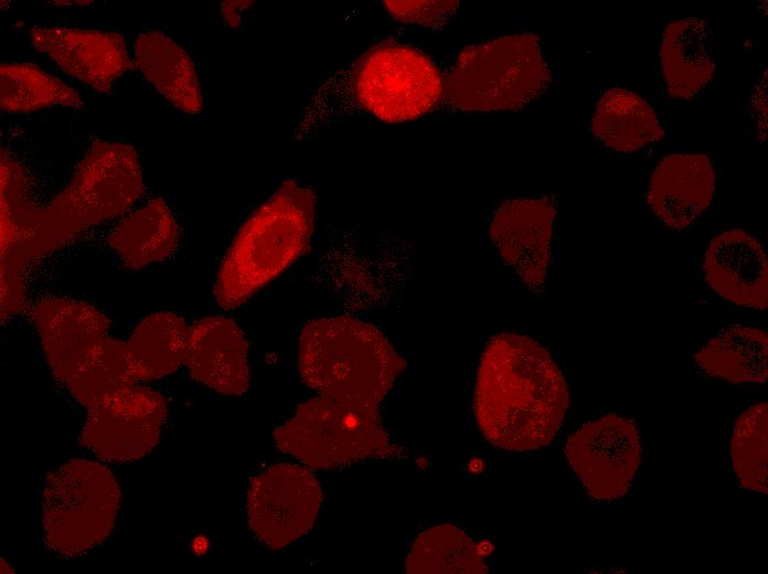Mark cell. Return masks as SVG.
Instances as JSON below:
<instances>
[{"label":"cell","mask_w":768,"mask_h":574,"mask_svg":"<svg viewBox=\"0 0 768 574\" xmlns=\"http://www.w3.org/2000/svg\"><path fill=\"white\" fill-rule=\"evenodd\" d=\"M766 83L765 72L758 79V84L755 86L749 102L750 117L761 139H765L767 129Z\"/></svg>","instance_id":"f1b7e54d"},{"label":"cell","mask_w":768,"mask_h":574,"mask_svg":"<svg viewBox=\"0 0 768 574\" xmlns=\"http://www.w3.org/2000/svg\"><path fill=\"white\" fill-rule=\"evenodd\" d=\"M194 553L202 554L207 549V540L204 536H198L192 542Z\"/></svg>","instance_id":"4dcf8cb0"},{"label":"cell","mask_w":768,"mask_h":574,"mask_svg":"<svg viewBox=\"0 0 768 574\" xmlns=\"http://www.w3.org/2000/svg\"><path fill=\"white\" fill-rule=\"evenodd\" d=\"M482 466H483V465H482V461H481L480 459L473 458V459L470 461L469 468H470V470L473 471V472H479V471L482 469Z\"/></svg>","instance_id":"1f68e13d"},{"label":"cell","mask_w":768,"mask_h":574,"mask_svg":"<svg viewBox=\"0 0 768 574\" xmlns=\"http://www.w3.org/2000/svg\"><path fill=\"white\" fill-rule=\"evenodd\" d=\"M137 376L126 343L109 338L67 383L71 395L88 411L135 386Z\"/></svg>","instance_id":"484cf974"},{"label":"cell","mask_w":768,"mask_h":574,"mask_svg":"<svg viewBox=\"0 0 768 574\" xmlns=\"http://www.w3.org/2000/svg\"><path fill=\"white\" fill-rule=\"evenodd\" d=\"M166 413L162 395L132 386L88 411L81 443L104 461L138 460L157 445Z\"/></svg>","instance_id":"8fae6325"},{"label":"cell","mask_w":768,"mask_h":574,"mask_svg":"<svg viewBox=\"0 0 768 574\" xmlns=\"http://www.w3.org/2000/svg\"><path fill=\"white\" fill-rule=\"evenodd\" d=\"M703 268L708 285L721 297L739 306L767 307V256L761 244L745 231L734 228L714 237Z\"/></svg>","instance_id":"e0dca14e"},{"label":"cell","mask_w":768,"mask_h":574,"mask_svg":"<svg viewBox=\"0 0 768 574\" xmlns=\"http://www.w3.org/2000/svg\"><path fill=\"white\" fill-rule=\"evenodd\" d=\"M135 63L145 77L178 109L196 115L203 97L189 54L158 30L141 32L135 41Z\"/></svg>","instance_id":"d6986e66"},{"label":"cell","mask_w":768,"mask_h":574,"mask_svg":"<svg viewBox=\"0 0 768 574\" xmlns=\"http://www.w3.org/2000/svg\"><path fill=\"white\" fill-rule=\"evenodd\" d=\"M733 471L746 490L767 492V404L744 412L732 436Z\"/></svg>","instance_id":"4316f807"},{"label":"cell","mask_w":768,"mask_h":574,"mask_svg":"<svg viewBox=\"0 0 768 574\" xmlns=\"http://www.w3.org/2000/svg\"><path fill=\"white\" fill-rule=\"evenodd\" d=\"M565 454L594 499L616 500L628 491L641 464L640 433L632 421L608 414L573 433Z\"/></svg>","instance_id":"9c48e42d"},{"label":"cell","mask_w":768,"mask_h":574,"mask_svg":"<svg viewBox=\"0 0 768 574\" xmlns=\"http://www.w3.org/2000/svg\"><path fill=\"white\" fill-rule=\"evenodd\" d=\"M250 1H226L222 4V13L230 25L236 26L239 23L241 12L247 8Z\"/></svg>","instance_id":"f546056e"},{"label":"cell","mask_w":768,"mask_h":574,"mask_svg":"<svg viewBox=\"0 0 768 574\" xmlns=\"http://www.w3.org/2000/svg\"><path fill=\"white\" fill-rule=\"evenodd\" d=\"M407 573H487L478 545L450 524L430 528L418 535L406 559Z\"/></svg>","instance_id":"cb8c5ba5"},{"label":"cell","mask_w":768,"mask_h":574,"mask_svg":"<svg viewBox=\"0 0 768 574\" xmlns=\"http://www.w3.org/2000/svg\"><path fill=\"white\" fill-rule=\"evenodd\" d=\"M189 328L178 315L152 312L143 318L126 342L137 379L153 380L173 373L184 363Z\"/></svg>","instance_id":"603a6c76"},{"label":"cell","mask_w":768,"mask_h":574,"mask_svg":"<svg viewBox=\"0 0 768 574\" xmlns=\"http://www.w3.org/2000/svg\"><path fill=\"white\" fill-rule=\"evenodd\" d=\"M316 201L312 189L287 180L252 213L217 273L214 296L221 308L239 306L307 252Z\"/></svg>","instance_id":"3957f363"},{"label":"cell","mask_w":768,"mask_h":574,"mask_svg":"<svg viewBox=\"0 0 768 574\" xmlns=\"http://www.w3.org/2000/svg\"><path fill=\"white\" fill-rule=\"evenodd\" d=\"M555 215V205L546 198L515 199L500 205L490 224L498 253L535 294L545 286Z\"/></svg>","instance_id":"4fadbf2b"},{"label":"cell","mask_w":768,"mask_h":574,"mask_svg":"<svg viewBox=\"0 0 768 574\" xmlns=\"http://www.w3.org/2000/svg\"><path fill=\"white\" fill-rule=\"evenodd\" d=\"M0 104L8 113H29L50 106L79 108L78 93L57 77L28 63L0 67Z\"/></svg>","instance_id":"d4e9b609"},{"label":"cell","mask_w":768,"mask_h":574,"mask_svg":"<svg viewBox=\"0 0 768 574\" xmlns=\"http://www.w3.org/2000/svg\"><path fill=\"white\" fill-rule=\"evenodd\" d=\"M247 341L239 327L221 316L189 328L184 364L193 379L224 395H241L249 386Z\"/></svg>","instance_id":"2e32d148"},{"label":"cell","mask_w":768,"mask_h":574,"mask_svg":"<svg viewBox=\"0 0 768 574\" xmlns=\"http://www.w3.org/2000/svg\"><path fill=\"white\" fill-rule=\"evenodd\" d=\"M568 406V389L551 354L533 339L501 333L487 344L474 391L483 436L506 450L550 444Z\"/></svg>","instance_id":"7a4b0ae2"},{"label":"cell","mask_w":768,"mask_h":574,"mask_svg":"<svg viewBox=\"0 0 768 574\" xmlns=\"http://www.w3.org/2000/svg\"><path fill=\"white\" fill-rule=\"evenodd\" d=\"M33 46L58 67L100 93H109L114 82L134 68L121 34L72 28H33Z\"/></svg>","instance_id":"5bb4252c"},{"label":"cell","mask_w":768,"mask_h":574,"mask_svg":"<svg viewBox=\"0 0 768 574\" xmlns=\"http://www.w3.org/2000/svg\"><path fill=\"white\" fill-rule=\"evenodd\" d=\"M590 130L600 145L619 153L642 150L664 136L655 109L636 93L621 88L607 89L599 96Z\"/></svg>","instance_id":"ffe728a7"},{"label":"cell","mask_w":768,"mask_h":574,"mask_svg":"<svg viewBox=\"0 0 768 574\" xmlns=\"http://www.w3.org/2000/svg\"><path fill=\"white\" fill-rule=\"evenodd\" d=\"M715 170L707 155L675 152L654 168L647 200L655 219L666 228L682 231L710 205Z\"/></svg>","instance_id":"9a60e30c"},{"label":"cell","mask_w":768,"mask_h":574,"mask_svg":"<svg viewBox=\"0 0 768 574\" xmlns=\"http://www.w3.org/2000/svg\"><path fill=\"white\" fill-rule=\"evenodd\" d=\"M179 237L172 212L161 198H156L114 227L109 245L127 267L136 269L169 258Z\"/></svg>","instance_id":"7402d4cb"},{"label":"cell","mask_w":768,"mask_h":574,"mask_svg":"<svg viewBox=\"0 0 768 574\" xmlns=\"http://www.w3.org/2000/svg\"><path fill=\"white\" fill-rule=\"evenodd\" d=\"M274 438L279 450L317 469L385 455L391 448L378 406L323 395L300 405Z\"/></svg>","instance_id":"52a82bcc"},{"label":"cell","mask_w":768,"mask_h":574,"mask_svg":"<svg viewBox=\"0 0 768 574\" xmlns=\"http://www.w3.org/2000/svg\"><path fill=\"white\" fill-rule=\"evenodd\" d=\"M351 93L363 110L386 123H403L428 113L442 94L436 64L401 44H382L358 62Z\"/></svg>","instance_id":"ba28073f"},{"label":"cell","mask_w":768,"mask_h":574,"mask_svg":"<svg viewBox=\"0 0 768 574\" xmlns=\"http://www.w3.org/2000/svg\"><path fill=\"white\" fill-rule=\"evenodd\" d=\"M548 79L537 35L515 33L463 49L441 95L465 111L516 109L541 94Z\"/></svg>","instance_id":"5b68a950"},{"label":"cell","mask_w":768,"mask_h":574,"mask_svg":"<svg viewBox=\"0 0 768 574\" xmlns=\"http://www.w3.org/2000/svg\"><path fill=\"white\" fill-rule=\"evenodd\" d=\"M322 499L318 479L306 468L278 464L252 478L247 514L256 536L281 549L312 527Z\"/></svg>","instance_id":"30bf717a"},{"label":"cell","mask_w":768,"mask_h":574,"mask_svg":"<svg viewBox=\"0 0 768 574\" xmlns=\"http://www.w3.org/2000/svg\"><path fill=\"white\" fill-rule=\"evenodd\" d=\"M390 14L404 23L437 26L458 8V1H383Z\"/></svg>","instance_id":"83f0119b"},{"label":"cell","mask_w":768,"mask_h":574,"mask_svg":"<svg viewBox=\"0 0 768 574\" xmlns=\"http://www.w3.org/2000/svg\"><path fill=\"white\" fill-rule=\"evenodd\" d=\"M306 385L327 397L378 406L405 368L374 326L349 317L310 321L299 338Z\"/></svg>","instance_id":"277c9868"},{"label":"cell","mask_w":768,"mask_h":574,"mask_svg":"<svg viewBox=\"0 0 768 574\" xmlns=\"http://www.w3.org/2000/svg\"><path fill=\"white\" fill-rule=\"evenodd\" d=\"M767 333L733 325L713 336L694 355L698 373L734 384L767 381Z\"/></svg>","instance_id":"44dd1931"},{"label":"cell","mask_w":768,"mask_h":574,"mask_svg":"<svg viewBox=\"0 0 768 574\" xmlns=\"http://www.w3.org/2000/svg\"><path fill=\"white\" fill-rule=\"evenodd\" d=\"M53 375L68 383L110 338V321L95 306L65 297H45L30 310Z\"/></svg>","instance_id":"7c38bea8"},{"label":"cell","mask_w":768,"mask_h":574,"mask_svg":"<svg viewBox=\"0 0 768 574\" xmlns=\"http://www.w3.org/2000/svg\"><path fill=\"white\" fill-rule=\"evenodd\" d=\"M660 61L671 97L691 99L698 95L715 70L711 23L698 18L671 22L662 34Z\"/></svg>","instance_id":"ac0fdd59"},{"label":"cell","mask_w":768,"mask_h":574,"mask_svg":"<svg viewBox=\"0 0 768 574\" xmlns=\"http://www.w3.org/2000/svg\"><path fill=\"white\" fill-rule=\"evenodd\" d=\"M24 181L11 177L1 183V267L14 277L29 261L124 214L145 191L136 150L119 142H94L68 184L44 209L26 202Z\"/></svg>","instance_id":"6da1fadb"},{"label":"cell","mask_w":768,"mask_h":574,"mask_svg":"<svg viewBox=\"0 0 768 574\" xmlns=\"http://www.w3.org/2000/svg\"><path fill=\"white\" fill-rule=\"evenodd\" d=\"M120 490L98 463L72 459L46 476L41 495V528L47 549L65 557L83 555L110 535Z\"/></svg>","instance_id":"8992f818"}]
</instances>
